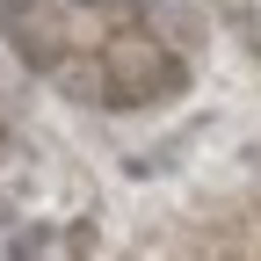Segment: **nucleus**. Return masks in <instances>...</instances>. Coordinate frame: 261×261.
I'll use <instances>...</instances> for the list:
<instances>
[{"label": "nucleus", "instance_id": "1", "mask_svg": "<svg viewBox=\"0 0 261 261\" xmlns=\"http://www.w3.org/2000/svg\"><path fill=\"white\" fill-rule=\"evenodd\" d=\"M94 58H102L109 87H123V94H167L181 80V65L160 51V37H145V29H109V44Z\"/></svg>", "mask_w": 261, "mask_h": 261}]
</instances>
